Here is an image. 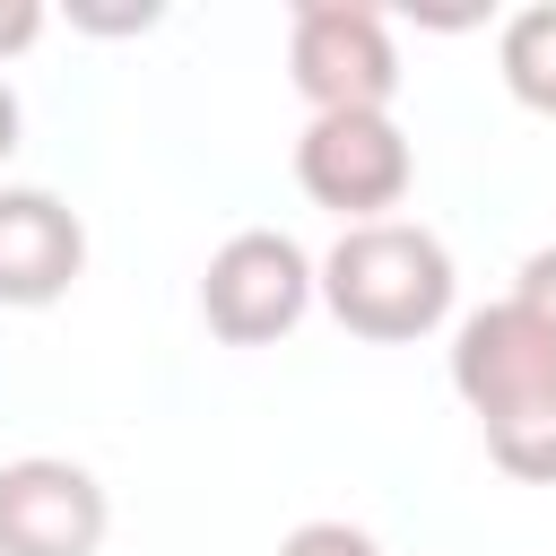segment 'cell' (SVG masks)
Listing matches in <instances>:
<instances>
[{"instance_id":"10","label":"cell","mask_w":556,"mask_h":556,"mask_svg":"<svg viewBox=\"0 0 556 556\" xmlns=\"http://www.w3.org/2000/svg\"><path fill=\"white\" fill-rule=\"evenodd\" d=\"M513 304H521V313H530V321L556 339V243L521 261V278H513Z\"/></svg>"},{"instance_id":"5","label":"cell","mask_w":556,"mask_h":556,"mask_svg":"<svg viewBox=\"0 0 556 556\" xmlns=\"http://www.w3.org/2000/svg\"><path fill=\"white\" fill-rule=\"evenodd\" d=\"M295 182L313 208H339L348 226H374L408 200L417 148L391 113H313L295 139Z\"/></svg>"},{"instance_id":"3","label":"cell","mask_w":556,"mask_h":556,"mask_svg":"<svg viewBox=\"0 0 556 556\" xmlns=\"http://www.w3.org/2000/svg\"><path fill=\"white\" fill-rule=\"evenodd\" d=\"M287 70H295V96L313 113H391V96H400L391 17L365 0H295Z\"/></svg>"},{"instance_id":"12","label":"cell","mask_w":556,"mask_h":556,"mask_svg":"<svg viewBox=\"0 0 556 556\" xmlns=\"http://www.w3.org/2000/svg\"><path fill=\"white\" fill-rule=\"evenodd\" d=\"M35 35H43V0H0V61L26 52Z\"/></svg>"},{"instance_id":"6","label":"cell","mask_w":556,"mask_h":556,"mask_svg":"<svg viewBox=\"0 0 556 556\" xmlns=\"http://www.w3.org/2000/svg\"><path fill=\"white\" fill-rule=\"evenodd\" d=\"M113 530V504L96 469L61 452L0 460V556H96Z\"/></svg>"},{"instance_id":"2","label":"cell","mask_w":556,"mask_h":556,"mask_svg":"<svg viewBox=\"0 0 556 556\" xmlns=\"http://www.w3.org/2000/svg\"><path fill=\"white\" fill-rule=\"evenodd\" d=\"M313 295L330 304V321L348 339L408 348V339H426V330L452 321L460 269H452V252H443L434 226L374 217V226H339V243L313 261Z\"/></svg>"},{"instance_id":"7","label":"cell","mask_w":556,"mask_h":556,"mask_svg":"<svg viewBox=\"0 0 556 556\" xmlns=\"http://www.w3.org/2000/svg\"><path fill=\"white\" fill-rule=\"evenodd\" d=\"M87 269V226L61 191L43 182H0V304L9 313H43L78 287Z\"/></svg>"},{"instance_id":"13","label":"cell","mask_w":556,"mask_h":556,"mask_svg":"<svg viewBox=\"0 0 556 556\" xmlns=\"http://www.w3.org/2000/svg\"><path fill=\"white\" fill-rule=\"evenodd\" d=\"M17 130H26V113H17V87L0 78V165H9V148H17Z\"/></svg>"},{"instance_id":"1","label":"cell","mask_w":556,"mask_h":556,"mask_svg":"<svg viewBox=\"0 0 556 556\" xmlns=\"http://www.w3.org/2000/svg\"><path fill=\"white\" fill-rule=\"evenodd\" d=\"M452 391L469 400L486 460L521 486H556V339L504 295L452 330Z\"/></svg>"},{"instance_id":"8","label":"cell","mask_w":556,"mask_h":556,"mask_svg":"<svg viewBox=\"0 0 556 556\" xmlns=\"http://www.w3.org/2000/svg\"><path fill=\"white\" fill-rule=\"evenodd\" d=\"M495 70H504L513 104H530V113L556 122V0H530V9L504 17V35H495Z\"/></svg>"},{"instance_id":"9","label":"cell","mask_w":556,"mask_h":556,"mask_svg":"<svg viewBox=\"0 0 556 556\" xmlns=\"http://www.w3.org/2000/svg\"><path fill=\"white\" fill-rule=\"evenodd\" d=\"M278 556H382V539L356 530V521H295L278 539Z\"/></svg>"},{"instance_id":"11","label":"cell","mask_w":556,"mask_h":556,"mask_svg":"<svg viewBox=\"0 0 556 556\" xmlns=\"http://www.w3.org/2000/svg\"><path fill=\"white\" fill-rule=\"evenodd\" d=\"M165 9L156 0H139V9H70V26H87V35H148Z\"/></svg>"},{"instance_id":"4","label":"cell","mask_w":556,"mask_h":556,"mask_svg":"<svg viewBox=\"0 0 556 556\" xmlns=\"http://www.w3.org/2000/svg\"><path fill=\"white\" fill-rule=\"evenodd\" d=\"M313 313V261L295 235L278 226H243L208 252L200 269V321L226 339V348H269L287 339L295 321Z\"/></svg>"}]
</instances>
